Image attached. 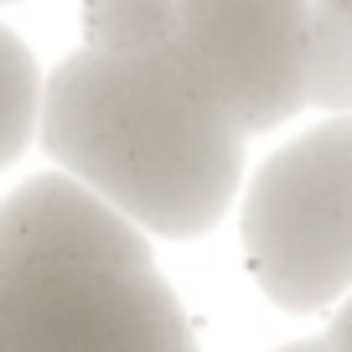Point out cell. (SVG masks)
I'll list each match as a JSON object with an SVG mask.
<instances>
[{
  "label": "cell",
  "instance_id": "6da1fadb",
  "mask_svg": "<svg viewBox=\"0 0 352 352\" xmlns=\"http://www.w3.org/2000/svg\"><path fill=\"white\" fill-rule=\"evenodd\" d=\"M36 140L140 233L202 239L243 192L249 130L171 47H78L42 73Z\"/></svg>",
  "mask_w": 352,
  "mask_h": 352
},
{
  "label": "cell",
  "instance_id": "7a4b0ae2",
  "mask_svg": "<svg viewBox=\"0 0 352 352\" xmlns=\"http://www.w3.org/2000/svg\"><path fill=\"white\" fill-rule=\"evenodd\" d=\"M243 264L290 316L331 311L352 290V114L300 130L243 187Z\"/></svg>",
  "mask_w": 352,
  "mask_h": 352
},
{
  "label": "cell",
  "instance_id": "3957f363",
  "mask_svg": "<svg viewBox=\"0 0 352 352\" xmlns=\"http://www.w3.org/2000/svg\"><path fill=\"white\" fill-rule=\"evenodd\" d=\"M6 352H202L155 259L0 264Z\"/></svg>",
  "mask_w": 352,
  "mask_h": 352
},
{
  "label": "cell",
  "instance_id": "277c9868",
  "mask_svg": "<svg viewBox=\"0 0 352 352\" xmlns=\"http://www.w3.org/2000/svg\"><path fill=\"white\" fill-rule=\"evenodd\" d=\"M316 0H176V52L249 135L306 109Z\"/></svg>",
  "mask_w": 352,
  "mask_h": 352
},
{
  "label": "cell",
  "instance_id": "5b68a950",
  "mask_svg": "<svg viewBox=\"0 0 352 352\" xmlns=\"http://www.w3.org/2000/svg\"><path fill=\"white\" fill-rule=\"evenodd\" d=\"M151 259V239L67 171H42L0 197V264Z\"/></svg>",
  "mask_w": 352,
  "mask_h": 352
},
{
  "label": "cell",
  "instance_id": "8992f818",
  "mask_svg": "<svg viewBox=\"0 0 352 352\" xmlns=\"http://www.w3.org/2000/svg\"><path fill=\"white\" fill-rule=\"evenodd\" d=\"M36 114H42V67L21 36L0 26V171L16 166L36 140Z\"/></svg>",
  "mask_w": 352,
  "mask_h": 352
},
{
  "label": "cell",
  "instance_id": "52a82bcc",
  "mask_svg": "<svg viewBox=\"0 0 352 352\" xmlns=\"http://www.w3.org/2000/svg\"><path fill=\"white\" fill-rule=\"evenodd\" d=\"M171 36L176 0H83V47L94 52H151Z\"/></svg>",
  "mask_w": 352,
  "mask_h": 352
},
{
  "label": "cell",
  "instance_id": "ba28073f",
  "mask_svg": "<svg viewBox=\"0 0 352 352\" xmlns=\"http://www.w3.org/2000/svg\"><path fill=\"white\" fill-rule=\"evenodd\" d=\"M306 109L352 114V16L311 11V52H306Z\"/></svg>",
  "mask_w": 352,
  "mask_h": 352
},
{
  "label": "cell",
  "instance_id": "9c48e42d",
  "mask_svg": "<svg viewBox=\"0 0 352 352\" xmlns=\"http://www.w3.org/2000/svg\"><path fill=\"white\" fill-rule=\"evenodd\" d=\"M327 342H331V352H352V290L337 300V316H331V327H327Z\"/></svg>",
  "mask_w": 352,
  "mask_h": 352
},
{
  "label": "cell",
  "instance_id": "30bf717a",
  "mask_svg": "<svg viewBox=\"0 0 352 352\" xmlns=\"http://www.w3.org/2000/svg\"><path fill=\"white\" fill-rule=\"evenodd\" d=\"M275 352H331V342H327V337H300V342H285V347H275Z\"/></svg>",
  "mask_w": 352,
  "mask_h": 352
},
{
  "label": "cell",
  "instance_id": "8fae6325",
  "mask_svg": "<svg viewBox=\"0 0 352 352\" xmlns=\"http://www.w3.org/2000/svg\"><path fill=\"white\" fill-rule=\"evenodd\" d=\"M316 6H327V11H342V16H352V0H316Z\"/></svg>",
  "mask_w": 352,
  "mask_h": 352
},
{
  "label": "cell",
  "instance_id": "7c38bea8",
  "mask_svg": "<svg viewBox=\"0 0 352 352\" xmlns=\"http://www.w3.org/2000/svg\"><path fill=\"white\" fill-rule=\"evenodd\" d=\"M0 6H16V0H0Z\"/></svg>",
  "mask_w": 352,
  "mask_h": 352
},
{
  "label": "cell",
  "instance_id": "4fadbf2b",
  "mask_svg": "<svg viewBox=\"0 0 352 352\" xmlns=\"http://www.w3.org/2000/svg\"><path fill=\"white\" fill-rule=\"evenodd\" d=\"M0 352H6V342H0Z\"/></svg>",
  "mask_w": 352,
  "mask_h": 352
}]
</instances>
